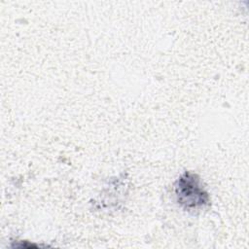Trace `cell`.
I'll return each instance as SVG.
<instances>
[{"mask_svg":"<svg viewBox=\"0 0 249 249\" xmlns=\"http://www.w3.org/2000/svg\"><path fill=\"white\" fill-rule=\"evenodd\" d=\"M175 196L178 204L186 210H196L209 204V195L203 188L200 178L186 171L175 183Z\"/></svg>","mask_w":249,"mask_h":249,"instance_id":"1","label":"cell"}]
</instances>
